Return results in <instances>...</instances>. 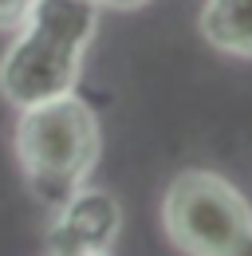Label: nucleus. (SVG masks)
I'll return each instance as SVG.
<instances>
[{
  "instance_id": "f257e3e1",
  "label": "nucleus",
  "mask_w": 252,
  "mask_h": 256,
  "mask_svg": "<svg viewBox=\"0 0 252 256\" xmlns=\"http://www.w3.org/2000/svg\"><path fill=\"white\" fill-rule=\"evenodd\" d=\"M94 28V0H36L0 64V95L12 106H32L75 91Z\"/></svg>"
},
{
  "instance_id": "f03ea898",
  "label": "nucleus",
  "mask_w": 252,
  "mask_h": 256,
  "mask_svg": "<svg viewBox=\"0 0 252 256\" xmlns=\"http://www.w3.org/2000/svg\"><path fill=\"white\" fill-rule=\"evenodd\" d=\"M16 122V158L28 178L32 193L60 209L71 193L91 178L98 162V118L79 95H56L44 102L20 106Z\"/></svg>"
},
{
  "instance_id": "7ed1b4c3",
  "label": "nucleus",
  "mask_w": 252,
  "mask_h": 256,
  "mask_svg": "<svg viewBox=\"0 0 252 256\" xmlns=\"http://www.w3.org/2000/svg\"><path fill=\"white\" fill-rule=\"evenodd\" d=\"M162 228L186 256H252V205L213 170H182L162 201Z\"/></svg>"
},
{
  "instance_id": "20e7f679",
  "label": "nucleus",
  "mask_w": 252,
  "mask_h": 256,
  "mask_svg": "<svg viewBox=\"0 0 252 256\" xmlns=\"http://www.w3.org/2000/svg\"><path fill=\"white\" fill-rule=\"evenodd\" d=\"M122 228V209L106 190H79L56 209V221L48 228V256H87L110 252Z\"/></svg>"
},
{
  "instance_id": "39448f33",
  "label": "nucleus",
  "mask_w": 252,
  "mask_h": 256,
  "mask_svg": "<svg viewBox=\"0 0 252 256\" xmlns=\"http://www.w3.org/2000/svg\"><path fill=\"white\" fill-rule=\"evenodd\" d=\"M201 36L236 60H252V0H205Z\"/></svg>"
},
{
  "instance_id": "423d86ee",
  "label": "nucleus",
  "mask_w": 252,
  "mask_h": 256,
  "mask_svg": "<svg viewBox=\"0 0 252 256\" xmlns=\"http://www.w3.org/2000/svg\"><path fill=\"white\" fill-rule=\"evenodd\" d=\"M36 0H0V32H16L28 20Z\"/></svg>"
},
{
  "instance_id": "0eeeda50",
  "label": "nucleus",
  "mask_w": 252,
  "mask_h": 256,
  "mask_svg": "<svg viewBox=\"0 0 252 256\" xmlns=\"http://www.w3.org/2000/svg\"><path fill=\"white\" fill-rule=\"evenodd\" d=\"M98 8H118V12H130V8H142L146 0H94Z\"/></svg>"
},
{
  "instance_id": "6e6552de",
  "label": "nucleus",
  "mask_w": 252,
  "mask_h": 256,
  "mask_svg": "<svg viewBox=\"0 0 252 256\" xmlns=\"http://www.w3.org/2000/svg\"><path fill=\"white\" fill-rule=\"evenodd\" d=\"M87 256H110V252H87Z\"/></svg>"
}]
</instances>
